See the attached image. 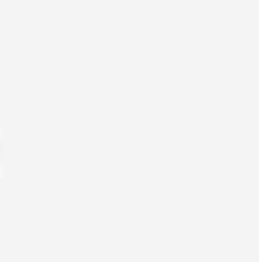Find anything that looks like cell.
Wrapping results in <instances>:
<instances>
[{"label":"cell","instance_id":"obj_1","mask_svg":"<svg viewBox=\"0 0 259 262\" xmlns=\"http://www.w3.org/2000/svg\"><path fill=\"white\" fill-rule=\"evenodd\" d=\"M0 153H4V138H0Z\"/></svg>","mask_w":259,"mask_h":262}]
</instances>
